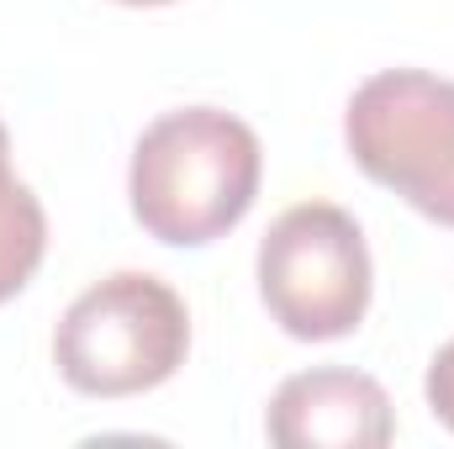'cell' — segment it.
I'll list each match as a JSON object with an SVG mask.
<instances>
[{"label": "cell", "instance_id": "6da1fadb", "mask_svg": "<svg viewBox=\"0 0 454 449\" xmlns=\"http://www.w3.org/2000/svg\"><path fill=\"white\" fill-rule=\"evenodd\" d=\"M264 154L248 122L217 106L164 112L132 148V217L148 238L201 248L248 217L259 196Z\"/></svg>", "mask_w": 454, "mask_h": 449}, {"label": "cell", "instance_id": "7a4b0ae2", "mask_svg": "<svg viewBox=\"0 0 454 449\" xmlns=\"http://www.w3.org/2000/svg\"><path fill=\"white\" fill-rule=\"evenodd\" d=\"M191 349L185 302L148 270H116L59 318V375L85 397H137L164 386Z\"/></svg>", "mask_w": 454, "mask_h": 449}, {"label": "cell", "instance_id": "3957f363", "mask_svg": "<svg viewBox=\"0 0 454 449\" xmlns=\"http://www.w3.org/2000/svg\"><path fill=\"white\" fill-rule=\"evenodd\" d=\"M354 164L428 223L454 227V80L428 69L370 75L343 112Z\"/></svg>", "mask_w": 454, "mask_h": 449}, {"label": "cell", "instance_id": "277c9868", "mask_svg": "<svg viewBox=\"0 0 454 449\" xmlns=\"http://www.w3.org/2000/svg\"><path fill=\"white\" fill-rule=\"evenodd\" d=\"M259 296L291 338L323 343L354 334L370 312V248L333 201L280 212L259 243Z\"/></svg>", "mask_w": 454, "mask_h": 449}, {"label": "cell", "instance_id": "5b68a950", "mask_svg": "<svg viewBox=\"0 0 454 449\" xmlns=\"http://www.w3.org/2000/svg\"><path fill=\"white\" fill-rule=\"evenodd\" d=\"M280 449H380L391 445V397L364 370H301L280 381L264 418Z\"/></svg>", "mask_w": 454, "mask_h": 449}, {"label": "cell", "instance_id": "8992f818", "mask_svg": "<svg viewBox=\"0 0 454 449\" xmlns=\"http://www.w3.org/2000/svg\"><path fill=\"white\" fill-rule=\"evenodd\" d=\"M43 248H48L43 201L32 196L27 180H16V169H11V132L0 122V302H11L32 280V270L43 264Z\"/></svg>", "mask_w": 454, "mask_h": 449}, {"label": "cell", "instance_id": "52a82bcc", "mask_svg": "<svg viewBox=\"0 0 454 449\" xmlns=\"http://www.w3.org/2000/svg\"><path fill=\"white\" fill-rule=\"evenodd\" d=\"M423 391H428V407H434V418H439V423L454 434V338L439 349V354H434Z\"/></svg>", "mask_w": 454, "mask_h": 449}, {"label": "cell", "instance_id": "ba28073f", "mask_svg": "<svg viewBox=\"0 0 454 449\" xmlns=\"http://www.w3.org/2000/svg\"><path fill=\"white\" fill-rule=\"evenodd\" d=\"M121 5H169V0H121Z\"/></svg>", "mask_w": 454, "mask_h": 449}]
</instances>
